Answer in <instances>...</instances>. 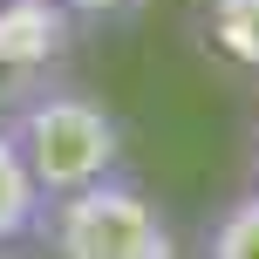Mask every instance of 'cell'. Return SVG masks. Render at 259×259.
<instances>
[{"label":"cell","mask_w":259,"mask_h":259,"mask_svg":"<svg viewBox=\"0 0 259 259\" xmlns=\"http://www.w3.org/2000/svg\"><path fill=\"white\" fill-rule=\"evenodd\" d=\"M62 7H75V21L89 27V21H123V14H137L143 0H62Z\"/></svg>","instance_id":"obj_7"},{"label":"cell","mask_w":259,"mask_h":259,"mask_svg":"<svg viewBox=\"0 0 259 259\" xmlns=\"http://www.w3.org/2000/svg\"><path fill=\"white\" fill-rule=\"evenodd\" d=\"M34 246H48L62 259H170L178 225L164 219V205L130 170H109V178L82 184V191L48 198Z\"/></svg>","instance_id":"obj_2"},{"label":"cell","mask_w":259,"mask_h":259,"mask_svg":"<svg viewBox=\"0 0 259 259\" xmlns=\"http://www.w3.org/2000/svg\"><path fill=\"white\" fill-rule=\"evenodd\" d=\"M184 34L211 75L259 89V0H191Z\"/></svg>","instance_id":"obj_4"},{"label":"cell","mask_w":259,"mask_h":259,"mask_svg":"<svg viewBox=\"0 0 259 259\" xmlns=\"http://www.w3.org/2000/svg\"><path fill=\"white\" fill-rule=\"evenodd\" d=\"M246 170H252V184H259V123H252V157H246Z\"/></svg>","instance_id":"obj_8"},{"label":"cell","mask_w":259,"mask_h":259,"mask_svg":"<svg viewBox=\"0 0 259 259\" xmlns=\"http://www.w3.org/2000/svg\"><path fill=\"white\" fill-rule=\"evenodd\" d=\"M41 211H48V191L34 184L21 143H14V130L0 123V252L34 246V239H41Z\"/></svg>","instance_id":"obj_5"},{"label":"cell","mask_w":259,"mask_h":259,"mask_svg":"<svg viewBox=\"0 0 259 259\" xmlns=\"http://www.w3.org/2000/svg\"><path fill=\"white\" fill-rule=\"evenodd\" d=\"M0 123L14 130L27 170H34V184L48 198L82 191V184L109 178V170H130V130H123V116L96 89H82L75 75L55 82V89H41V96H27V103L7 109Z\"/></svg>","instance_id":"obj_1"},{"label":"cell","mask_w":259,"mask_h":259,"mask_svg":"<svg viewBox=\"0 0 259 259\" xmlns=\"http://www.w3.org/2000/svg\"><path fill=\"white\" fill-rule=\"evenodd\" d=\"M82 21L62 0H0V116L68 82Z\"/></svg>","instance_id":"obj_3"},{"label":"cell","mask_w":259,"mask_h":259,"mask_svg":"<svg viewBox=\"0 0 259 259\" xmlns=\"http://www.w3.org/2000/svg\"><path fill=\"white\" fill-rule=\"evenodd\" d=\"M198 246L211 259H259V184L239 191L232 205H219V219L198 232Z\"/></svg>","instance_id":"obj_6"}]
</instances>
